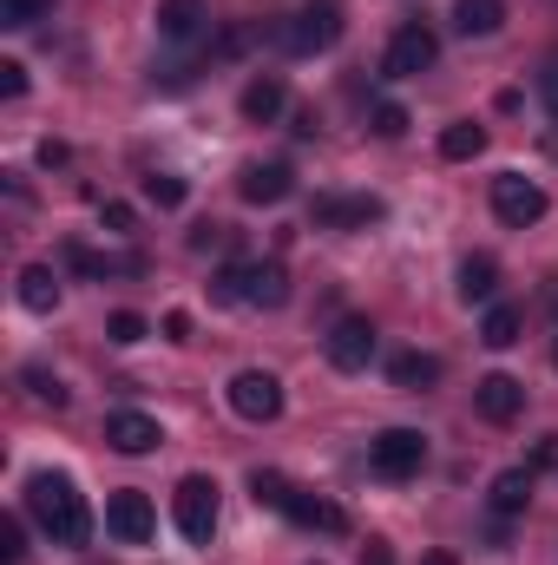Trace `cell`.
<instances>
[{"instance_id": "39", "label": "cell", "mask_w": 558, "mask_h": 565, "mask_svg": "<svg viewBox=\"0 0 558 565\" xmlns=\"http://www.w3.org/2000/svg\"><path fill=\"white\" fill-rule=\"evenodd\" d=\"M420 565H460V559H453V553H427Z\"/></svg>"}, {"instance_id": "25", "label": "cell", "mask_w": 558, "mask_h": 565, "mask_svg": "<svg viewBox=\"0 0 558 565\" xmlns=\"http://www.w3.org/2000/svg\"><path fill=\"white\" fill-rule=\"evenodd\" d=\"M184 198H191V184H184L178 171H151V178H144V204H158V211H178Z\"/></svg>"}, {"instance_id": "1", "label": "cell", "mask_w": 558, "mask_h": 565, "mask_svg": "<svg viewBox=\"0 0 558 565\" xmlns=\"http://www.w3.org/2000/svg\"><path fill=\"white\" fill-rule=\"evenodd\" d=\"M26 513L40 520V533L53 540V546H66V553H79L86 540H93V513H86V500H79V487L66 480V473H33L26 480Z\"/></svg>"}, {"instance_id": "31", "label": "cell", "mask_w": 558, "mask_h": 565, "mask_svg": "<svg viewBox=\"0 0 558 565\" xmlns=\"http://www.w3.org/2000/svg\"><path fill=\"white\" fill-rule=\"evenodd\" d=\"M26 559V526H20V513H7L0 520V565H20Z\"/></svg>"}, {"instance_id": "21", "label": "cell", "mask_w": 558, "mask_h": 565, "mask_svg": "<svg viewBox=\"0 0 558 565\" xmlns=\"http://www.w3.org/2000/svg\"><path fill=\"white\" fill-rule=\"evenodd\" d=\"M158 33L178 40V46L197 40V33H204V0H164V7H158Z\"/></svg>"}, {"instance_id": "7", "label": "cell", "mask_w": 558, "mask_h": 565, "mask_svg": "<svg viewBox=\"0 0 558 565\" xmlns=\"http://www.w3.org/2000/svg\"><path fill=\"white\" fill-rule=\"evenodd\" d=\"M433 60H440V40H433L420 20H408V26L388 40V53H382V73H388V79H420V73H433Z\"/></svg>"}, {"instance_id": "23", "label": "cell", "mask_w": 558, "mask_h": 565, "mask_svg": "<svg viewBox=\"0 0 558 565\" xmlns=\"http://www.w3.org/2000/svg\"><path fill=\"white\" fill-rule=\"evenodd\" d=\"M519 329H526V316H519L513 302H486V322H480V342H486V349H513Z\"/></svg>"}, {"instance_id": "11", "label": "cell", "mask_w": 558, "mask_h": 565, "mask_svg": "<svg viewBox=\"0 0 558 565\" xmlns=\"http://www.w3.org/2000/svg\"><path fill=\"white\" fill-rule=\"evenodd\" d=\"M106 533H112L119 546H144V540L158 533L151 500H144V493H112V500H106Z\"/></svg>"}, {"instance_id": "20", "label": "cell", "mask_w": 558, "mask_h": 565, "mask_svg": "<svg viewBox=\"0 0 558 565\" xmlns=\"http://www.w3.org/2000/svg\"><path fill=\"white\" fill-rule=\"evenodd\" d=\"M20 302H26L33 316H53V309H60V277H53V264H26V270H20Z\"/></svg>"}, {"instance_id": "26", "label": "cell", "mask_w": 558, "mask_h": 565, "mask_svg": "<svg viewBox=\"0 0 558 565\" xmlns=\"http://www.w3.org/2000/svg\"><path fill=\"white\" fill-rule=\"evenodd\" d=\"M289 493H296V487H289V480H282L277 467H257V473H250V500H257V507H289Z\"/></svg>"}, {"instance_id": "30", "label": "cell", "mask_w": 558, "mask_h": 565, "mask_svg": "<svg viewBox=\"0 0 558 565\" xmlns=\"http://www.w3.org/2000/svg\"><path fill=\"white\" fill-rule=\"evenodd\" d=\"M46 13H53V0H0V26H33Z\"/></svg>"}, {"instance_id": "4", "label": "cell", "mask_w": 558, "mask_h": 565, "mask_svg": "<svg viewBox=\"0 0 558 565\" xmlns=\"http://www.w3.org/2000/svg\"><path fill=\"white\" fill-rule=\"evenodd\" d=\"M171 507H178V533L191 546H211V533H217V480L211 473H184Z\"/></svg>"}, {"instance_id": "37", "label": "cell", "mask_w": 558, "mask_h": 565, "mask_svg": "<svg viewBox=\"0 0 558 565\" xmlns=\"http://www.w3.org/2000/svg\"><path fill=\"white\" fill-rule=\"evenodd\" d=\"M362 565H395V553H388L382 540H368V546H362Z\"/></svg>"}, {"instance_id": "24", "label": "cell", "mask_w": 558, "mask_h": 565, "mask_svg": "<svg viewBox=\"0 0 558 565\" xmlns=\"http://www.w3.org/2000/svg\"><path fill=\"white\" fill-rule=\"evenodd\" d=\"M486 151V126H473V119H453L447 132H440V158H453V164H466V158H480Z\"/></svg>"}, {"instance_id": "13", "label": "cell", "mask_w": 558, "mask_h": 565, "mask_svg": "<svg viewBox=\"0 0 558 565\" xmlns=\"http://www.w3.org/2000/svg\"><path fill=\"white\" fill-rule=\"evenodd\" d=\"M158 440H164V434H158V422H151V415H139V408L106 415V447H112V454H132V460H139V454H151Z\"/></svg>"}, {"instance_id": "3", "label": "cell", "mask_w": 558, "mask_h": 565, "mask_svg": "<svg viewBox=\"0 0 558 565\" xmlns=\"http://www.w3.org/2000/svg\"><path fill=\"white\" fill-rule=\"evenodd\" d=\"M368 467L382 480H415L420 467H427V434L420 427H382L368 440Z\"/></svg>"}, {"instance_id": "2", "label": "cell", "mask_w": 558, "mask_h": 565, "mask_svg": "<svg viewBox=\"0 0 558 565\" xmlns=\"http://www.w3.org/2000/svg\"><path fill=\"white\" fill-rule=\"evenodd\" d=\"M211 302L282 309V302H289V270H282V264H224V270L211 277Z\"/></svg>"}, {"instance_id": "8", "label": "cell", "mask_w": 558, "mask_h": 565, "mask_svg": "<svg viewBox=\"0 0 558 565\" xmlns=\"http://www.w3.org/2000/svg\"><path fill=\"white\" fill-rule=\"evenodd\" d=\"M493 217L513 224V231H526V224L546 217V191H539L533 178H519V171H500V178H493Z\"/></svg>"}, {"instance_id": "12", "label": "cell", "mask_w": 558, "mask_h": 565, "mask_svg": "<svg viewBox=\"0 0 558 565\" xmlns=\"http://www.w3.org/2000/svg\"><path fill=\"white\" fill-rule=\"evenodd\" d=\"M473 408H480L493 427L519 422V408H526V382H513V375H480V382H473Z\"/></svg>"}, {"instance_id": "38", "label": "cell", "mask_w": 558, "mask_h": 565, "mask_svg": "<svg viewBox=\"0 0 558 565\" xmlns=\"http://www.w3.org/2000/svg\"><path fill=\"white\" fill-rule=\"evenodd\" d=\"M546 106H552V119H558V66L546 73Z\"/></svg>"}, {"instance_id": "5", "label": "cell", "mask_w": 558, "mask_h": 565, "mask_svg": "<svg viewBox=\"0 0 558 565\" xmlns=\"http://www.w3.org/2000/svg\"><path fill=\"white\" fill-rule=\"evenodd\" d=\"M342 40V7L335 0H315V7H302L289 26H282V53H296V60H309V53H329Z\"/></svg>"}, {"instance_id": "32", "label": "cell", "mask_w": 558, "mask_h": 565, "mask_svg": "<svg viewBox=\"0 0 558 565\" xmlns=\"http://www.w3.org/2000/svg\"><path fill=\"white\" fill-rule=\"evenodd\" d=\"M99 224H106L112 237H126V231L139 224V211H132V204H119V198H106V204H99Z\"/></svg>"}, {"instance_id": "29", "label": "cell", "mask_w": 558, "mask_h": 565, "mask_svg": "<svg viewBox=\"0 0 558 565\" xmlns=\"http://www.w3.org/2000/svg\"><path fill=\"white\" fill-rule=\"evenodd\" d=\"M368 126H375V139H401V132H408V106H395V99H382V106L368 113Z\"/></svg>"}, {"instance_id": "36", "label": "cell", "mask_w": 558, "mask_h": 565, "mask_svg": "<svg viewBox=\"0 0 558 565\" xmlns=\"http://www.w3.org/2000/svg\"><path fill=\"white\" fill-rule=\"evenodd\" d=\"M224 237H230L224 224H197V231H191V250H211V244H224Z\"/></svg>"}, {"instance_id": "28", "label": "cell", "mask_w": 558, "mask_h": 565, "mask_svg": "<svg viewBox=\"0 0 558 565\" xmlns=\"http://www.w3.org/2000/svg\"><path fill=\"white\" fill-rule=\"evenodd\" d=\"M151 335V322H144L139 309H119V316H106V342H119V349H132Z\"/></svg>"}, {"instance_id": "6", "label": "cell", "mask_w": 558, "mask_h": 565, "mask_svg": "<svg viewBox=\"0 0 558 565\" xmlns=\"http://www.w3.org/2000/svg\"><path fill=\"white\" fill-rule=\"evenodd\" d=\"M322 355H329V369L362 375V369L375 362V322H368V316H342V322L322 335Z\"/></svg>"}, {"instance_id": "17", "label": "cell", "mask_w": 558, "mask_h": 565, "mask_svg": "<svg viewBox=\"0 0 558 565\" xmlns=\"http://www.w3.org/2000/svg\"><path fill=\"white\" fill-rule=\"evenodd\" d=\"M244 119H257V126H270V119H282V106H289V86H282L277 73H257L250 86H244Z\"/></svg>"}, {"instance_id": "34", "label": "cell", "mask_w": 558, "mask_h": 565, "mask_svg": "<svg viewBox=\"0 0 558 565\" xmlns=\"http://www.w3.org/2000/svg\"><path fill=\"white\" fill-rule=\"evenodd\" d=\"M26 93V66L20 60H0V99H20Z\"/></svg>"}, {"instance_id": "33", "label": "cell", "mask_w": 558, "mask_h": 565, "mask_svg": "<svg viewBox=\"0 0 558 565\" xmlns=\"http://www.w3.org/2000/svg\"><path fill=\"white\" fill-rule=\"evenodd\" d=\"M250 40H257V26H230V33H224V40L211 46V60H237V53H244Z\"/></svg>"}, {"instance_id": "19", "label": "cell", "mask_w": 558, "mask_h": 565, "mask_svg": "<svg viewBox=\"0 0 558 565\" xmlns=\"http://www.w3.org/2000/svg\"><path fill=\"white\" fill-rule=\"evenodd\" d=\"M500 20H506V0H453V33H466V40L500 33Z\"/></svg>"}, {"instance_id": "15", "label": "cell", "mask_w": 558, "mask_h": 565, "mask_svg": "<svg viewBox=\"0 0 558 565\" xmlns=\"http://www.w3.org/2000/svg\"><path fill=\"white\" fill-rule=\"evenodd\" d=\"M296 526H309V533H348V513L335 507V500H322V493H289V507H282Z\"/></svg>"}, {"instance_id": "40", "label": "cell", "mask_w": 558, "mask_h": 565, "mask_svg": "<svg viewBox=\"0 0 558 565\" xmlns=\"http://www.w3.org/2000/svg\"><path fill=\"white\" fill-rule=\"evenodd\" d=\"M552 362H558V349H552Z\"/></svg>"}, {"instance_id": "16", "label": "cell", "mask_w": 558, "mask_h": 565, "mask_svg": "<svg viewBox=\"0 0 558 565\" xmlns=\"http://www.w3.org/2000/svg\"><path fill=\"white\" fill-rule=\"evenodd\" d=\"M486 500H493V513H500V520L526 513V507H533V467H506V473H493Z\"/></svg>"}, {"instance_id": "22", "label": "cell", "mask_w": 558, "mask_h": 565, "mask_svg": "<svg viewBox=\"0 0 558 565\" xmlns=\"http://www.w3.org/2000/svg\"><path fill=\"white\" fill-rule=\"evenodd\" d=\"M453 289H460V302H493L500 296V264L493 257H466Z\"/></svg>"}, {"instance_id": "14", "label": "cell", "mask_w": 558, "mask_h": 565, "mask_svg": "<svg viewBox=\"0 0 558 565\" xmlns=\"http://www.w3.org/2000/svg\"><path fill=\"white\" fill-rule=\"evenodd\" d=\"M237 191H244V204H282V198L296 191V171H289L282 158H270V164H244Z\"/></svg>"}, {"instance_id": "27", "label": "cell", "mask_w": 558, "mask_h": 565, "mask_svg": "<svg viewBox=\"0 0 558 565\" xmlns=\"http://www.w3.org/2000/svg\"><path fill=\"white\" fill-rule=\"evenodd\" d=\"M20 382L33 388V402H46V408H66V388H60V375H53V369L26 362V369H20Z\"/></svg>"}, {"instance_id": "18", "label": "cell", "mask_w": 558, "mask_h": 565, "mask_svg": "<svg viewBox=\"0 0 558 565\" xmlns=\"http://www.w3.org/2000/svg\"><path fill=\"white\" fill-rule=\"evenodd\" d=\"M388 382H395V388H408V395L433 388V382H440V355H427V349H401V355L388 362Z\"/></svg>"}, {"instance_id": "9", "label": "cell", "mask_w": 558, "mask_h": 565, "mask_svg": "<svg viewBox=\"0 0 558 565\" xmlns=\"http://www.w3.org/2000/svg\"><path fill=\"white\" fill-rule=\"evenodd\" d=\"M382 217H388V204L368 198V191H355V198H315V204H309V224H315V231H368V224H382Z\"/></svg>"}, {"instance_id": "35", "label": "cell", "mask_w": 558, "mask_h": 565, "mask_svg": "<svg viewBox=\"0 0 558 565\" xmlns=\"http://www.w3.org/2000/svg\"><path fill=\"white\" fill-rule=\"evenodd\" d=\"M164 342H191V316L184 309H164Z\"/></svg>"}, {"instance_id": "10", "label": "cell", "mask_w": 558, "mask_h": 565, "mask_svg": "<svg viewBox=\"0 0 558 565\" xmlns=\"http://www.w3.org/2000/svg\"><path fill=\"white\" fill-rule=\"evenodd\" d=\"M230 408H237L244 422H277L282 415V382L270 369H244V375L230 382Z\"/></svg>"}]
</instances>
